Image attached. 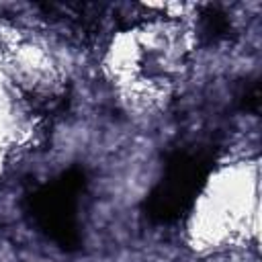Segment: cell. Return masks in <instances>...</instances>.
<instances>
[{
    "instance_id": "1",
    "label": "cell",
    "mask_w": 262,
    "mask_h": 262,
    "mask_svg": "<svg viewBox=\"0 0 262 262\" xmlns=\"http://www.w3.org/2000/svg\"><path fill=\"white\" fill-rule=\"evenodd\" d=\"M207 160L201 154L180 151L166 168L164 180L151 194V211L160 219H170L192 199L196 180L203 178Z\"/></svg>"
}]
</instances>
